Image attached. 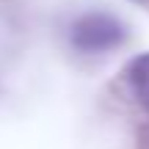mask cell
<instances>
[{"label": "cell", "instance_id": "obj_2", "mask_svg": "<svg viewBox=\"0 0 149 149\" xmlns=\"http://www.w3.org/2000/svg\"><path fill=\"white\" fill-rule=\"evenodd\" d=\"M124 74H127V83H130V88H133L135 100L149 111V53L133 58Z\"/></svg>", "mask_w": 149, "mask_h": 149}, {"label": "cell", "instance_id": "obj_1", "mask_svg": "<svg viewBox=\"0 0 149 149\" xmlns=\"http://www.w3.org/2000/svg\"><path fill=\"white\" fill-rule=\"evenodd\" d=\"M127 39V28L108 11L80 14L69 25V44L83 55H102L116 50Z\"/></svg>", "mask_w": 149, "mask_h": 149}]
</instances>
